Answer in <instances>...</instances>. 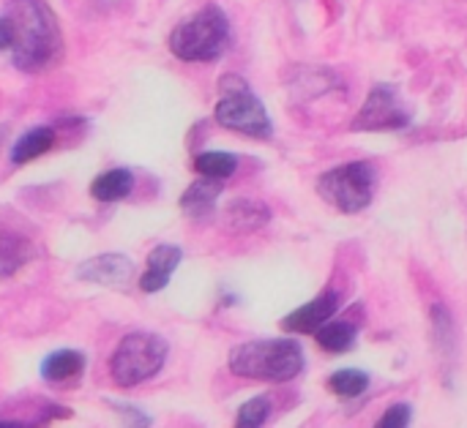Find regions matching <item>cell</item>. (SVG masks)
Segmentation results:
<instances>
[{
    "mask_svg": "<svg viewBox=\"0 0 467 428\" xmlns=\"http://www.w3.org/2000/svg\"><path fill=\"white\" fill-rule=\"evenodd\" d=\"M16 25L14 66L27 74L52 68L63 57V33L55 11L44 0H14L5 11Z\"/></svg>",
    "mask_w": 467,
    "mask_h": 428,
    "instance_id": "6da1fadb",
    "label": "cell"
},
{
    "mask_svg": "<svg viewBox=\"0 0 467 428\" xmlns=\"http://www.w3.org/2000/svg\"><path fill=\"white\" fill-rule=\"evenodd\" d=\"M230 372L244 380L290 382L304 372V350L296 339H260L230 352Z\"/></svg>",
    "mask_w": 467,
    "mask_h": 428,
    "instance_id": "7a4b0ae2",
    "label": "cell"
},
{
    "mask_svg": "<svg viewBox=\"0 0 467 428\" xmlns=\"http://www.w3.org/2000/svg\"><path fill=\"white\" fill-rule=\"evenodd\" d=\"M227 46L230 19L216 3L200 8L170 33V52L183 63H211L222 57Z\"/></svg>",
    "mask_w": 467,
    "mask_h": 428,
    "instance_id": "3957f363",
    "label": "cell"
},
{
    "mask_svg": "<svg viewBox=\"0 0 467 428\" xmlns=\"http://www.w3.org/2000/svg\"><path fill=\"white\" fill-rule=\"evenodd\" d=\"M167 363V341L156 333H129L112 352L109 374L118 388H137L153 380Z\"/></svg>",
    "mask_w": 467,
    "mask_h": 428,
    "instance_id": "277c9868",
    "label": "cell"
},
{
    "mask_svg": "<svg viewBox=\"0 0 467 428\" xmlns=\"http://www.w3.org/2000/svg\"><path fill=\"white\" fill-rule=\"evenodd\" d=\"M222 101L216 104V123L227 131H238L254 139H271L274 126L263 107V101L249 90V85L241 76H224L219 82Z\"/></svg>",
    "mask_w": 467,
    "mask_h": 428,
    "instance_id": "5b68a950",
    "label": "cell"
},
{
    "mask_svg": "<svg viewBox=\"0 0 467 428\" xmlns=\"http://www.w3.org/2000/svg\"><path fill=\"white\" fill-rule=\"evenodd\" d=\"M375 186H378L375 167L367 161H350L326 172L317 180V194L342 213H358L372 202Z\"/></svg>",
    "mask_w": 467,
    "mask_h": 428,
    "instance_id": "8992f818",
    "label": "cell"
},
{
    "mask_svg": "<svg viewBox=\"0 0 467 428\" xmlns=\"http://www.w3.org/2000/svg\"><path fill=\"white\" fill-rule=\"evenodd\" d=\"M408 112L400 104V96L391 85H375L367 96L353 131H400L408 126Z\"/></svg>",
    "mask_w": 467,
    "mask_h": 428,
    "instance_id": "52a82bcc",
    "label": "cell"
},
{
    "mask_svg": "<svg viewBox=\"0 0 467 428\" xmlns=\"http://www.w3.org/2000/svg\"><path fill=\"white\" fill-rule=\"evenodd\" d=\"M134 262L123 254H99L77 268V279L99 287H126L131 281Z\"/></svg>",
    "mask_w": 467,
    "mask_h": 428,
    "instance_id": "ba28073f",
    "label": "cell"
},
{
    "mask_svg": "<svg viewBox=\"0 0 467 428\" xmlns=\"http://www.w3.org/2000/svg\"><path fill=\"white\" fill-rule=\"evenodd\" d=\"M339 309V295L337 290H326L323 295H317L315 301L304 303L301 309H296L293 314H287L282 320V328L287 333H317Z\"/></svg>",
    "mask_w": 467,
    "mask_h": 428,
    "instance_id": "9c48e42d",
    "label": "cell"
},
{
    "mask_svg": "<svg viewBox=\"0 0 467 428\" xmlns=\"http://www.w3.org/2000/svg\"><path fill=\"white\" fill-rule=\"evenodd\" d=\"M181 260H183V251H181L178 246H172V243L156 246V249L150 251L148 262H145L142 276H140V290H142L145 295L161 292V290L170 284V279H172L175 268L181 265Z\"/></svg>",
    "mask_w": 467,
    "mask_h": 428,
    "instance_id": "30bf717a",
    "label": "cell"
},
{
    "mask_svg": "<svg viewBox=\"0 0 467 428\" xmlns=\"http://www.w3.org/2000/svg\"><path fill=\"white\" fill-rule=\"evenodd\" d=\"M224 191V180H216V178H202V180H194L183 197H181V210L183 216L200 221V219H208L216 208V199L222 197Z\"/></svg>",
    "mask_w": 467,
    "mask_h": 428,
    "instance_id": "8fae6325",
    "label": "cell"
},
{
    "mask_svg": "<svg viewBox=\"0 0 467 428\" xmlns=\"http://www.w3.org/2000/svg\"><path fill=\"white\" fill-rule=\"evenodd\" d=\"M55 139H57V134H55L52 126H36V128L25 131L14 142V148H11V164L14 167H22V164H30V161L41 158L44 153L52 150Z\"/></svg>",
    "mask_w": 467,
    "mask_h": 428,
    "instance_id": "7c38bea8",
    "label": "cell"
},
{
    "mask_svg": "<svg viewBox=\"0 0 467 428\" xmlns=\"http://www.w3.org/2000/svg\"><path fill=\"white\" fill-rule=\"evenodd\" d=\"M85 355L79 350H57L52 355H47V361L41 363V377L52 385L60 382H71L85 372Z\"/></svg>",
    "mask_w": 467,
    "mask_h": 428,
    "instance_id": "4fadbf2b",
    "label": "cell"
},
{
    "mask_svg": "<svg viewBox=\"0 0 467 428\" xmlns=\"http://www.w3.org/2000/svg\"><path fill=\"white\" fill-rule=\"evenodd\" d=\"M268 219H271V210L254 199H235L224 213V221L233 232H254L265 227Z\"/></svg>",
    "mask_w": 467,
    "mask_h": 428,
    "instance_id": "5bb4252c",
    "label": "cell"
},
{
    "mask_svg": "<svg viewBox=\"0 0 467 428\" xmlns=\"http://www.w3.org/2000/svg\"><path fill=\"white\" fill-rule=\"evenodd\" d=\"M131 189H134V175L129 169H109L90 183V197L99 202H118L126 199Z\"/></svg>",
    "mask_w": 467,
    "mask_h": 428,
    "instance_id": "9a60e30c",
    "label": "cell"
},
{
    "mask_svg": "<svg viewBox=\"0 0 467 428\" xmlns=\"http://www.w3.org/2000/svg\"><path fill=\"white\" fill-rule=\"evenodd\" d=\"M315 341L320 344V350L326 352H350L358 341V331L350 325V322H326L317 333H315Z\"/></svg>",
    "mask_w": 467,
    "mask_h": 428,
    "instance_id": "2e32d148",
    "label": "cell"
},
{
    "mask_svg": "<svg viewBox=\"0 0 467 428\" xmlns=\"http://www.w3.org/2000/svg\"><path fill=\"white\" fill-rule=\"evenodd\" d=\"M238 169V158L233 153H222V150H208L194 156V172L202 178H216V180H227L233 172Z\"/></svg>",
    "mask_w": 467,
    "mask_h": 428,
    "instance_id": "e0dca14e",
    "label": "cell"
},
{
    "mask_svg": "<svg viewBox=\"0 0 467 428\" xmlns=\"http://www.w3.org/2000/svg\"><path fill=\"white\" fill-rule=\"evenodd\" d=\"M367 388H369V374L358 372V369H342V372L331 374V380H328V391L342 399H356Z\"/></svg>",
    "mask_w": 467,
    "mask_h": 428,
    "instance_id": "ac0fdd59",
    "label": "cell"
},
{
    "mask_svg": "<svg viewBox=\"0 0 467 428\" xmlns=\"http://www.w3.org/2000/svg\"><path fill=\"white\" fill-rule=\"evenodd\" d=\"M30 260V246L19 238L0 240V279H8Z\"/></svg>",
    "mask_w": 467,
    "mask_h": 428,
    "instance_id": "d6986e66",
    "label": "cell"
},
{
    "mask_svg": "<svg viewBox=\"0 0 467 428\" xmlns=\"http://www.w3.org/2000/svg\"><path fill=\"white\" fill-rule=\"evenodd\" d=\"M268 415H271V399H268V396H257V399H249V402L238 410L235 426L260 428V426H265Z\"/></svg>",
    "mask_w": 467,
    "mask_h": 428,
    "instance_id": "ffe728a7",
    "label": "cell"
},
{
    "mask_svg": "<svg viewBox=\"0 0 467 428\" xmlns=\"http://www.w3.org/2000/svg\"><path fill=\"white\" fill-rule=\"evenodd\" d=\"M410 423V407L408 404H394L386 410V415L380 418L378 428H405Z\"/></svg>",
    "mask_w": 467,
    "mask_h": 428,
    "instance_id": "44dd1931",
    "label": "cell"
},
{
    "mask_svg": "<svg viewBox=\"0 0 467 428\" xmlns=\"http://www.w3.org/2000/svg\"><path fill=\"white\" fill-rule=\"evenodd\" d=\"M14 44H16V25L8 14H3L0 16V52L14 49Z\"/></svg>",
    "mask_w": 467,
    "mask_h": 428,
    "instance_id": "7402d4cb",
    "label": "cell"
},
{
    "mask_svg": "<svg viewBox=\"0 0 467 428\" xmlns=\"http://www.w3.org/2000/svg\"><path fill=\"white\" fill-rule=\"evenodd\" d=\"M5 134H8V126H0V148H3V142H5Z\"/></svg>",
    "mask_w": 467,
    "mask_h": 428,
    "instance_id": "603a6c76",
    "label": "cell"
}]
</instances>
